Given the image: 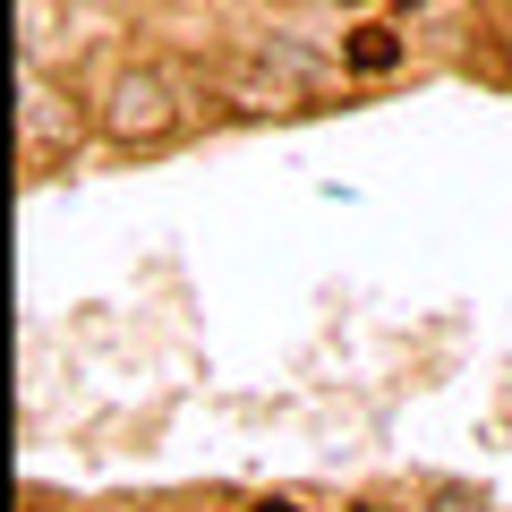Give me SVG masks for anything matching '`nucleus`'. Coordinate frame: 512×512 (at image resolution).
<instances>
[{
    "label": "nucleus",
    "mask_w": 512,
    "mask_h": 512,
    "mask_svg": "<svg viewBox=\"0 0 512 512\" xmlns=\"http://www.w3.org/2000/svg\"><path fill=\"white\" fill-rule=\"evenodd\" d=\"M94 137L120 154H154L180 137V77L154 69V60H120L94 94Z\"/></svg>",
    "instance_id": "nucleus-1"
},
{
    "label": "nucleus",
    "mask_w": 512,
    "mask_h": 512,
    "mask_svg": "<svg viewBox=\"0 0 512 512\" xmlns=\"http://www.w3.org/2000/svg\"><path fill=\"white\" fill-rule=\"evenodd\" d=\"M86 128H94V103L69 77H52V60H26L18 69V163L26 171L69 163V154L86 146Z\"/></svg>",
    "instance_id": "nucleus-2"
},
{
    "label": "nucleus",
    "mask_w": 512,
    "mask_h": 512,
    "mask_svg": "<svg viewBox=\"0 0 512 512\" xmlns=\"http://www.w3.org/2000/svg\"><path fill=\"white\" fill-rule=\"evenodd\" d=\"M69 0H18V26H26V60H52V26L69 35Z\"/></svg>",
    "instance_id": "nucleus-3"
},
{
    "label": "nucleus",
    "mask_w": 512,
    "mask_h": 512,
    "mask_svg": "<svg viewBox=\"0 0 512 512\" xmlns=\"http://www.w3.org/2000/svg\"><path fill=\"white\" fill-rule=\"evenodd\" d=\"M504 60H512V43H504Z\"/></svg>",
    "instance_id": "nucleus-4"
}]
</instances>
